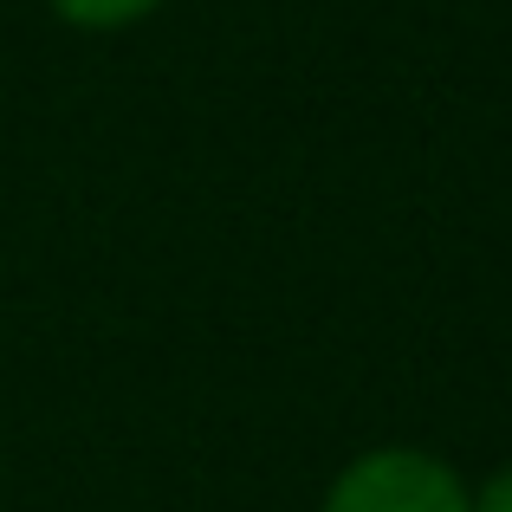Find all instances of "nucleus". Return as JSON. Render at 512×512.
<instances>
[{"instance_id":"f257e3e1","label":"nucleus","mask_w":512,"mask_h":512,"mask_svg":"<svg viewBox=\"0 0 512 512\" xmlns=\"http://www.w3.org/2000/svg\"><path fill=\"white\" fill-rule=\"evenodd\" d=\"M318 512H467V487L428 448H370L331 480Z\"/></svg>"},{"instance_id":"f03ea898","label":"nucleus","mask_w":512,"mask_h":512,"mask_svg":"<svg viewBox=\"0 0 512 512\" xmlns=\"http://www.w3.org/2000/svg\"><path fill=\"white\" fill-rule=\"evenodd\" d=\"M163 0H52V13L85 33H117V26H137L143 13H156Z\"/></svg>"},{"instance_id":"7ed1b4c3","label":"nucleus","mask_w":512,"mask_h":512,"mask_svg":"<svg viewBox=\"0 0 512 512\" xmlns=\"http://www.w3.org/2000/svg\"><path fill=\"white\" fill-rule=\"evenodd\" d=\"M467 512H512V467H500L480 493H467Z\"/></svg>"}]
</instances>
